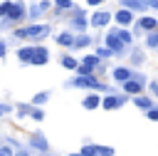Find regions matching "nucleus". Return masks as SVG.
I'll return each instance as SVG.
<instances>
[{
    "mask_svg": "<svg viewBox=\"0 0 158 156\" xmlns=\"http://www.w3.org/2000/svg\"><path fill=\"white\" fill-rule=\"evenodd\" d=\"M15 35L17 37H32V40H37V37L49 35V27L47 25H32V27H25V30H15Z\"/></svg>",
    "mask_w": 158,
    "mask_h": 156,
    "instance_id": "obj_1",
    "label": "nucleus"
},
{
    "mask_svg": "<svg viewBox=\"0 0 158 156\" xmlns=\"http://www.w3.org/2000/svg\"><path fill=\"white\" fill-rule=\"evenodd\" d=\"M74 87H94V89H106L104 84H99L96 79H91L89 74H81V77H77V79H74Z\"/></svg>",
    "mask_w": 158,
    "mask_h": 156,
    "instance_id": "obj_2",
    "label": "nucleus"
},
{
    "mask_svg": "<svg viewBox=\"0 0 158 156\" xmlns=\"http://www.w3.org/2000/svg\"><path fill=\"white\" fill-rule=\"evenodd\" d=\"M106 45H109V47H111L114 52H121L126 42L121 40V35H118V32H109V37H106Z\"/></svg>",
    "mask_w": 158,
    "mask_h": 156,
    "instance_id": "obj_3",
    "label": "nucleus"
},
{
    "mask_svg": "<svg viewBox=\"0 0 158 156\" xmlns=\"http://www.w3.org/2000/svg\"><path fill=\"white\" fill-rule=\"evenodd\" d=\"M47 59H49L47 50H44V47H35V57H32V64H47Z\"/></svg>",
    "mask_w": 158,
    "mask_h": 156,
    "instance_id": "obj_4",
    "label": "nucleus"
},
{
    "mask_svg": "<svg viewBox=\"0 0 158 156\" xmlns=\"http://www.w3.org/2000/svg\"><path fill=\"white\" fill-rule=\"evenodd\" d=\"M121 104H123V99H121V97H106V99L101 102V106H104L106 111H114V109H116V106H121Z\"/></svg>",
    "mask_w": 158,
    "mask_h": 156,
    "instance_id": "obj_5",
    "label": "nucleus"
},
{
    "mask_svg": "<svg viewBox=\"0 0 158 156\" xmlns=\"http://www.w3.org/2000/svg\"><path fill=\"white\" fill-rule=\"evenodd\" d=\"M7 17H10V20H22V17H25V5H22V2H15Z\"/></svg>",
    "mask_w": 158,
    "mask_h": 156,
    "instance_id": "obj_6",
    "label": "nucleus"
},
{
    "mask_svg": "<svg viewBox=\"0 0 158 156\" xmlns=\"http://www.w3.org/2000/svg\"><path fill=\"white\" fill-rule=\"evenodd\" d=\"M114 79H116V82H128V79H131V69L116 67V69H114Z\"/></svg>",
    "mask_w": 158,
    "mask_h": 156,
    "instance_id": "obj_7",
    "label": "nucleus"
},
{
    "mask_svg": "<svg viewBox=\"0 0 158 156\" xmlns=\"http://www.w3.org/2000/svg\"><path fill=\"white\" fill-rule=\"evenodd\" d=\"M123 89H126L128 94H138V92H141V77H138V79H128V82H123Z\"/></svg>",
    "mask_w": 158,
    "mask_h": 156,
    "instance_id": "obj_8",
    "label": "nucleus"
},
{
    "mask_svg": "<svg viewBox=\"0 0 158 156\" xmlns=\"http://www.w3.org/2000/svg\"><path fill=\"white\" fill-rule=\"evenodd\" d=\"M17 57H20L22 62H32V57H35V47H22V50H17Z\"/></svg>",
    "mask_w": 158,
    "mask_h": 156,
    "instance_id": "obj_9",
    "label": "nucleus"
},
{
    "mask_svg": "<svg viewBox=\"0 0 158 156\" xmlns=\"http://www.w3.org/2000/svg\"><path fill=\"white\" fill-rule=\"evenodd\" d=\"M106 22H109V12H94V17H91V25H96V27L101 25V27H104Z\"/></svg>",
    "mask_w": 158,
    "mask_h": 156,
    "instance_id": "obj_10",
    "label": "nucleus"
},
{
    "mask_svg": "<svg viewBox=\"0 0 158 156\" xmlns=\"http://www.w3.org/2000/svg\"><path fill=\"white\" fill-rule=\"evenodd\" d=\"M116 22H118V25H128V22H131V12H128V10H118V12H116Z\"/></svg>",
    "mask_w": 158,
    "mask_h": 156,
    "instance_id": "obj_11",
    "label": "nucleus"
},
{
    "mask_svg": "<svg viewBox=\"0 0 158 156\" xmlns=\"http://www.w3.org/2000/svg\"><path fill=\"white\" fill-rule=\"evenodd\" d=\"M32 146H35V149H40V151H47V141H44V136L35 134V136H32Z\"/></svg>",
    "mask_w": 158,
    "mask_h": 156,
    "instance_id": "obj_12",
    "label": "nucleus"
},
{
    "mask_svg": "<svg viewBox=\"0 0 158 156\" xmlns=\"http://www.w3.org/2000/svg\"><path fill=\"white\" fill-rule=\"evenodd\" d=\"M96 106H99V97L96 94H91V97L84 99V109H96Z\"/></svg>",
    "mask_w": 158,
    "mask_h": 156,
    "instance_id": "obj_13",
    "label": "nucleus"
},
{
    "mask_svg": "<svg viewBox=\"0 0 158 156\" xmlns=\"http://www.w3.org/2000/svg\"><path fill=\"white\" fill-rule=\"evenodd\" d=\"M156 25H158V22H156V20H153V17H143V20H141V22H138V27H143V30H153V27H156Z\"/></svg>",
    "mask_w": 158,
    "mask_h": 156,
    "instance_id": "obj_14",
    "label": "nucleus"
},
{
    "mask_svg": "<svg viewBox=\"0 0 158 156\" xmlns=\"http://www.w3.org/2000/svg\"><path fill=\"white\" fill-rule=\"evenodd\" d=\"M121 2H123V5H126V7H131V10H141V7H143V5H146V2H143V0H121Z\"/></svg>",
    "mask_w": 158,
    "mask_h": 156,
    "instance_id": "obj_15",
    "label": "nucleus"
},
{
    "mask_svg": "<svg viewBox=\"0 0 158 156\" xmlns=\"http://www.w3.org/2000/svg\"><path fill=\"white\" fill-rule=\"evenodd\" d=\"M57 42H59V45H74V37L64 32V35H57Z\"/></svg>",
    "mask_w": 158,
    "mask_h": 156,
    "instance_id": "obj_16",
    "label": "nucleus"
},
{
    "mask_svg": "<svg viewBox=\"0 0 158 156\" xmlns=\"http://www.w3.org/2000/svg\"><path fill=\"white\" fill-rule=\"evenodd\" d=\"M136 106H141V109H151V99H146V97H138V94H136Z\"/></svg>",
    "mask_w": 158,
    "mask_h": 156,
    "instance_id": "obj_17",
    "label": "nucleus"
},
{
    "mask_svg": "<svg viewBox=\"0 0 158 156\" xmlns=\"http://www.w3.org/2000/svg\"><path fill=\"white\" fill-rule=\"evenodd\" d=\"M62 64H64L67 69H77V67H79V64H77V59H72V57H64V59H62Z\"/></svg>",
    "mask_w": 158,
    "mask_h": 156,
    "instance_id": "obj_18",
    "label": "nucleus"
},
{
    "mask_svg": "<svg viewBox=\"0 0 158 156\" xmlns=\"http://www.w3.org/2000/svg\"><path fill=\"white\" fill-rule=\"evenodd\" d=\"M81 154H84V156H96V154H99V146H84Z\"/></svg>",
    "mask_w": 158,
    "mask_h": 156,
    "instance_id": "obj_19",
    "label": "nucleus"
},
{
    "mask_svg": "<svg viewBox=\"0 0 158 156\" xmlns=\"http://www.w3.org/2000/svg\"><path fill=\"white\" fill-rule=\"evenodd\" d=\"M10 10H12V2H2V5H0V15H5V17H7V15H10Z\"/></svg>",
    "mask_w": 158,
    "mask_h": 156,
    "instance_id": "obj_20",
    "label": "nucleus"
},
{
    "mask_svg": "<svg viewBox=\"0 0 158 156\" xmlns=\"http://www.w3.org/2000/svg\"><path fill=\"white\" fill-rule=\"evenodd\" d=\"M74 45H77V47H86V45H89V37H86V35H81V37H77V40H74Z\"/></svg>",
    "mask_w": 158,
    "mask_h": 156,
    "instance_id": "obj_21",
    "label": "nucleus"
},
{
    "mask_svg": "<svg viewBox=\"0 0 158 156\" xmlns=\"http://www.w3.org/2000/svg\"><path fill=\"white\" fill-rule=\"evenodd\" d=\"M84 64H91V67H96V64H99V54H96V57H94V54H91V57H84Z\"/></svg>",
    "mask_w": 158,
    "mask_h": 156,
    "instance_id": "obj_22",
    "label": "nucleus"
},
{
    "mask_svg": "<svg viewBox=\"0 0 158 156\" xmlns=\"http://www.w3.org/2000/svg\"><path fill=\"white\" fill-rule=\"evenodd\" d=\"M77 72H79V74H91V64H81V67H77Z\"/></svg>",
    "mask_w": 158,
    "mask_h": 156,
    "instance_id": "obj_23",
    "label": "nucleus"
},
{
    "mask_svg": "<svg viewBox=\"0 0 158 156\" xmlns=\"http://www.w3.org/2000/svg\"><path fill=\"white\" fill-rule=\"evenodd\" d=\"M99 154H101V156H114L111 146H99Z\"/></svg>",
    "mask_w": 158,
    "mask_h": 156,
    "instance_id": "obj_24",
    "label": "nucleus"
},
{
    "mask_svg": "<svg viewBox=\"0 0 158 156\" xmlns=\"http://www.w3.org/2000/svg\"><path fill=\"white\" fill-rule=\"evenodd\" d=\"M32 119L42 121V119H44V111H42V109H35V111H32Z\"/></svg>",
    "mask_w": 158,
    "mask_h": 156,
    "instance_id": "obj_25",
    "label": "nucleus"
},
{
    "mask_svg": "<svg viewBox=\"0 0 158 156\" xmlns=\"http://www.w3.org/2000/svg\"><path fill=\"white\" fill-rule=\"evenodd\" d=\"M118 35H121V40H123V42H126V45H128V42H131V35H128V32H126V30H118Z\"/></svg>",
    "mask_w": 158,
    "mask_h": 156,
    "instance_id": "obj_26",
    "label": "nucleus"
},
{
    "mask_svg": "<svg viewBox=\"0 0 158 156\" xmlns=\"http://www.w3.org/2000/svg\"><path fill=\"white\" fill-rule=\"evenodd\" d=\"M54 5H57V7H69L72 0H54Z\"/></svg>",
    "mask_w": 158,
    "mask_h": 156,
    "instance_id": "obj_27",
    "label": "nucleus"
},
{
    "mask_svg": "<svg viewBox=\"0 0 158 156\" xmlns=\"http://www.w3.org/2000/svg\"><path fill=\"white\" fill-rule=\"evenodd\" d=\"M148 119L151 121H158V109H148Z\"/></svg>",
    "mask_w": 158,
    "mask_h": 156,
    "instance_id": "obj_28",
    "label": "nucleus"
},
{
    "mask_svg": "<svg viewBox=\"0 0 158 156\" xmlns=\"http://www.w3.org/2000/svg\"><path fill=\"white\" fill-rule=\"evenodd\" d=\"M109 54H114V50H111V47H106V50H99V57H109Z\"/></svg>",
    "mask_w": 158,
    "mask_h": 156,
    "instance_id": "obj_29",
    "label": "nucleus"
},
{
    "mask_svg": "<svg viewBox=\"0 0 158 156\" xmlns=\"http://www.w3.org/2000/svg\"><path fill=\"white\" fill-rule=\"evenodd\" d=\"M42 102H47V94H35V104H42Z\"/></svg>",
    "mask_w": 158,
    "mask_h": 156,
    "instance_id": "obj_30",
    "label": "nucleus"
},
{
    "mask_svg": "<svg viewBox=\"0 0 158 156\" xmlns=\"http://www.w3.org/2000/svg\"><path fill=\"white\" fill-rule=\"evenodd\" d=\"M148 45L156 47V45H158V35H151V37H148Z\"/></svg>",
    "mask_w": 158,
    "mask_h": 156,
    "instance_id": "obj_31",
    "label": "nucleus"
},
{
    "mask_svg": "<svg viewBox=\"0 0 158 156\" xmlns=\"http://www.w3.org/2000/svg\"><path fill=\"white\" fill-rule=\"evenodd\" d=\"M151 92H153V94L158 97V82H151Z\"/></svg>",
    "mask_w": 158,
    "mask_h": 156,
    "instance_id": "obj_32",
    "label": "nucleus"
},
{
    "mask_svg": "<svg viewBox=\"0 0 158 156\" xmlns=\"http://www.w3.org/2000/svg\"><path fill=\"white\" fill-rule=\"evenodd\" d=\"M146 5H151V7H156V10H158V0H146Z\"/></svg>",
    "mask_w": 158,
    "mask_h": 156,
    "instance_id": "obj_33",
    "label": "nucleus"
},
{
    "mask_svg": "<svg viewBox=\"0 0 158 156\" xmlns=\"http://www.w3.org/2000/svg\"><path fill=\"white\" fill-rule=\"evenodd\" d=\"M2 156H12V151H10V146H5V149H2Z\"/></svg>",
    "mask_w": 158,
    "mask_h": 156,
    "instance_id": "obj_34",
    "label": "nucleus"
},
{
    "mask_svg": "<svg viewBox=\"0 0 158 156\" xmlns=\"http://www.w3.org/2000/svg\"><path fill=\"white\" fill-rule=\"evenodd\" d=\"M89 5H101V0H89Z\"/></svg>",
    "mask_w": 158,
    "mask_h": 156,
    "instance_id": "obj_35",
    "label": "nucleus"
},
{
    "mask_svg": "<svg viewBox=\"0 0 158 156\" xmlns=\"http://www.w3.org/2000/svg\"><path fill=\"white\" fill-rule=\"evenodd\" d=\"M72 156H84V154H72Z\"/></svg>",
    "mask_w": 158,
    "mask_h": 156,
    "instance_id": "obj_36",
    "label": "nucleus"
},
{
    "mask_svg": "<svg viewBox=\"0 0 158 156\" xmlns=\"http://www.w3.org/2000/svg\"><path fill=\"white\" fill-rule=\"evenodd\" d=\"M17 156H27V154H25V151H22V154H17Z\"/></svg>",
    "mask_w": 158,
    "mask_h": 156,
    "instance_id": "obj_37",
    "label": "nucleus"
}]
</instances>
